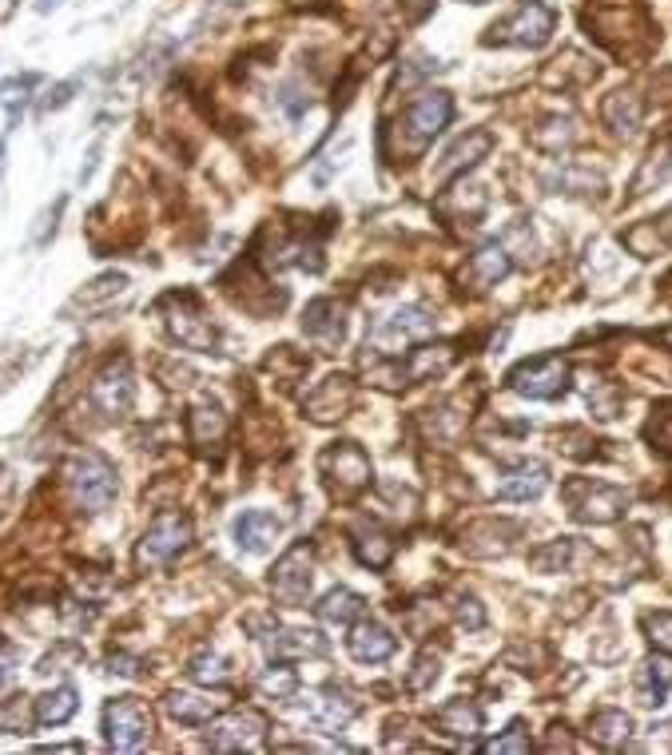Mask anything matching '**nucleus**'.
<instances>
[{
    "label": "nucleus",
    "instance_id": "obj_36",
    "mask_svg": "<svg viewBox=\"0 0 672 755\" xmlns=\"http://www.w3.org/2000/svg\"><path fill=\"white\" fill-rule=\"evenodd\" d=\"M569 557H573V541H553V545L538 548V553L529 557V565L538 573H558L569 565Z\"/></svg>",
    "mask_w": 672,
    "mask_h": 755
},
{
    "label": "nucleus",
    "instance_id": "obj_14",
    "mask_svg": "<svg viewBox=\"0 0 672 755\" xmlns=\"http://www.w3.org/2000/svg\"><path fill=\"white\" fill-rule=\"evenodd\" d=\"M354 402V386L346 374H331L327 382L319 386V390L307 393V402H302V410H307L310 422H339V418H346V410H351Z\"/></svg>",
    "mask_w": 672,
    "mask_h": 755
},
{
    "label": "nucleus",
    "instance_id": "obj_8",
    "mask_svg": "<svg viewBox=\"0 0 672 755\" xmlns=\"http://www.w3.org/2000/svg\"><path fill=\"white\" fill-rule=\"evenodd\" d=\"M103 735L115 752H132L152 735V712L147 703H140L135 696H120L103 708Z\"/></svg>",
    "mask_w": 672,
    "mask_h": 755
},
{
    "label": "nucleus",
    "instance_id": "obj_15",
    "mask_svg": "<svg viewBox=\"0 0 672 755\" xmlns=\"http://www.w3.org/2000/svg\"><path fill=\"white\" fill-rule=\"evenodd\" d=\"M263 732H267V720L258 712H231L211 728L207 744L216 752H239V747H255L263 740Z\"/></svg>",
    "mask_w": 672,
    "mask_h": 755
},
{
    "label": "nucleus",
    "instance_id": "obj_33",
    "mask_svg": "<svg viewBox=\"0 0 672 755\" xmlns=\"http://www.w3.org/2000/svg\"><path fill=\"white\" fill-rule=\"evenodd\" d=\"M593 740H601L605 747H617V744H625L629 740V732H632V720L620 708H605V712H597L593 715Z\"/></svg>",
    "mask_w": 672,
    "mask_h": 755
},
{
    "label": "nucleus",
    "instance_id": "obj_10",
    "mask_svg": "<svg viewBox=\"0 0 672 755\" xmlns=\"http://www.w3.org/2000/svg\"><path fill=\"white\" fill-rule=\"evenodd\" d=\"M191 541V521L179 513V509H167L147 525L144 541H140V560L144 565H164V560L179 557Z\"/></svg>",
    "mask_w": 672,
    "mask_h": 755
},
{
    "label": "nucleus",
    "instance_id": "obj_4",
    "mask_svg": "<svg viewBox=\"0 0 672 755\" xmlns=\"http://www.w3.org/2000/svg\"><path fill=\"white\" fill-rule=\"evenodd\" d=\"M434 334V319L422 307H398V311L383 314L366 334V351L383 354V358H398L403 351H410L414 342H422Z\"/></svg>",
    "mask_w": 672,
    "mask_h": 755
},
{
    "label": "nucleus",
    "instance_id": "obj_1",
    "mask_svg": "<svg viewBox=\"0 0 672 755\" xmlns=\"http://www.w3.org/2000/svg\"><path fill=\"white\" fill-rule=\"evenodd\" d=\"M159 314H164L172 338H176L179 346H187V351H207V354H211L219 346L216 322L207 319L203 302H199V295H191V290L164 295V299H159Z\"/></svg>",
    "mask_w": 672,
    "mask_h": 755
},
{
    "label": "nucleus",
    "instance_id": "obj_43",
    "mask_svg": "<svg viewBox=\"0 0 672 755\" xmlns=\"http://www.w3.org/2000/svg\"><path fill=\"white\" fill-rule=\"evenodd\" d=\"M458 621H462L465 629H482V624H486V612L477 609L474 597H465L462 604H458Z\"/></svg>",
    "mask_w": 672,
    "mask_h": 755
},
{
    "label": "nucleus",
    "instance_id": "obj_18",
    "mask_svg": "<svg viewBox=\"0 0 672 755\" xmlns=\"http://www.w3.org/2000/svg\"><path fill=\"white\" fill-rule=\"evenodd\" d=\"M546 486H549V469L541 462H521V466H514L497 481V497L502 501H529V497L546 493Z\"/></svg>",
    "mask_w": 672,
    "mask_h": 755
},
{
    "label": "nucleus",
    "instance_id": "obj_3",
    "mask_svg": "<svg viewBox=\"0 0 672 755\" xmlns=\"http://www.w3.org/2000/svg\"><path fill=\"white\" fill-rule=\"evenodd\" d=\"M450 115H454V100H450V92L418 96V100L406 108V115H398V127H394L406 156H422L426 144H430L445 124H450Z\"/></svg>",
    "mask_w": 672,
    "mask_h": 755
},
{
    "label": "nucleus",
    "instance_id": "obj_39",
    "mask_svg": "<svg viewBox=\"0 0 672 755\" xmlns=\"http://www.w3.org/2000/svg\"><path fill=\"white\" fill-rule=\"evenodd\" d=\"M191 680L196 684H228V668H223V656L216 652H203L191 660Z\"/></svg>",
    "mask_w": 672,
    "mask_h": 755
},
{
    "label": "nucleus",
    "instance_id": "obj_2",
    "mask_svg": "<svg viewBox=\"0 0 672 755\" xmlns=\"http://www.w3.org/2000/svg\"><path fill=\"white\" fill-rule=\"evenodd\" d=\"M64 481H68L73 501L84 509V513H103V509L115 501V469L108 466L100 454H92V449L68 457Z\"/></svg>",
    "mask_w": 672,
    "mask_h": 755
},
{
    "label": "nucleus",
    "instance_id": "obj_26",
    "mask_svg": "<svg viewBox=\"0 0 672 755\" xmlns=\"http://www.w3.org/2000/svg\"><path fill=\"white\" fill-rule=\"evenodd\" d=\"M438 728H442L445 735H458V740H470V735L482 732V712H477L474 703L465 700H450L438 708Z\"/></svg>",
    "mask_w": 672,
    "mask_h": 755
},
{
    "label": "nucleus",
    "instance_id": "obj_9",
    "mask_svg": "<svg viewBox=\"0 0 672 755\" xmlns=\"http://www.w3.org/2000/svg\"><path fill=\"white\" fill-rule=\"evenodd\" d=\"M509 386L526 398H538V402H549V398H561L569 390V366L561 363L558 354H546V358H529V363L514 366L509 370Z\"/></svg>",
    "mask_w": 672,
    "mask_h": 755
},
{
    "label": "nucleus",
    "instance_id": "obj_11",
    "mask_svg": "<svg viewBox=\"0 0 672 755\" xmlns=\"http://www.w3.org/2000/svg\"><path fill=\"white\" fill-rule=\"evenodd\" d=\"M310 580H315V560H310V548L307 545H290L287 553L279 557L275 573H271V592L279 604L287 609H299L302 600L310 592Z\"/></svg>",
    "mask_w": 672,
    "mask_h": 755
},
{
    "label": "nucleus",
    "instance_id": "obj_19",
    "mask_svg": "<svg viewBox=\"0 0 672 755\" xmlns=\"http://www.w3.org/2000/svg\"><path fill=\"white\" fill-rule=\"evenodd\" d=\"M279 533H283V521L275 513H267V509H251V513H243L235 521V541L247 553H267L271 541L279 537Z\"/></svg>",
    "mask_w": 672,
    "mask_h": 755
},
{
    "label": "nucleus",
    "instance_id": "obj_32",
    "mask_svg": "<svg viewBox=\"0 0 672 755\" xmlns=\"http://www.w3.org/2000/svg\"><path fill=\"white\" fill-rule=\"evenodd\" d=\"M120 290H128V275H103V279H96L92 287H84L80 295H76V299L68 302V311H64V314L80 311V307H84V314L96 311V307H103L108 299H115Z\"/></svg>",
    "mask_w": 672,
    "mask_h": 755
},
{
    "label": "nucleus",
    "instance_id": "obj_47",
    "mask_svg": "<svg viewBox=\"0 0 672 755\" xmlns=\"http://www.w3.org/2000/svg\"><path fill=\"white\" fill-rule=\"evenodd\" d=\"M56 4H60V0H41V12H48V9H56Z\"/></svg>",
    "mask_w": 672,
    "mask_h": 755
},
{
    "label": "nucleus",
    "instance_id": "obj_45",
    "mask_svg": "<svg viewBox=\"0 0 672 755\" xmlns=\"http://www.w3.org/2000/svg\"><path fill=\"white\" fill-rule=\"evenodd\" d=\"M403 12L406 21H422L426 12H430V0H403Z\"/></svg>",
    "mask_w": 672,
    "mask_h": 755
},
{
    "label": "nucleus",
    "instance_id": "obj_16",
    "mask_svg": "<svg viewBox=\"0 0 672 755\" xmlns=\"http://www.w3.org/2000/svg\"><path fill=\"white\" fill-rule=\"evenodd\" d=\"M302 331L307 338H315L319 346L334 351L342 342V331H346V319H342V307L334 299H315L302 314Z\"/></svg>",
    "mask_w": 672,
    "mask_h": 755
},
{
    "label": "nucleus",
    "instance_id": "obj_20",
    "mask_svg": "<svg viewBox=\"0 0 672 755\" xmlns=\"http://www.w3.org/2000/svg\"><path fill=\"white\" fill-rule=\"evenodd\" d=\"M346 648H351L354 660L362 664H378L394 652V636L383 629L378 621H359L346 636Z\"/></svg>",
    "mask_w": 672,
    "mask_h": 755
},
{
    "label": "nucleus",
    "instance_id": "obj_34",
    "mask_svg": "<svg viewBox=\"0 0 672 755\" xmlns=\"http://www.w3.org/2000/svg\"><path fill=\"white\" fill-rule=\"evenodd\" d=\"M672 688V668H664V664L649 660L641 668V688H637V696H641L645 708H661L664 696H669Z\"/></svg>",
    "mask_w": 672,
    "mask_h": 755
},
{
    "label": "nucleus",
    "instance_id": "obj_13",
    "mask_svg": "<svg viewBox=\"0 0 672 755\" xmlns=\"http://www.w3.org/2000/svg\"><path fill=\"white\" fill-rule=\"evenodd\" d=\"M359 708H362L359 696L331 688V692L307 696V703L299 708V720L307 728H315V732H322V735H339L342 728H346L354 715H359Z\"/></svg>",
    "mask_w": 672,
    "mask_h": 755
},
{
    "label": "nucleus",
    "instance_id": "obj_25",
    "mask_svg": "<svg viewBox=\"0 0 672 755\" xmlns=\"http://www.w3.org/2000/svg\"><path fill=\"white\" fill-rule=\"evenodd\" d=\"M354 557H359L366 569H386L394 557V541L386 537L383 529L359 525L354 529Z\"/></svg>",
    "mask_w": 672,
    "mask_h": 755
},
{
    "label": "nucleus",
    "instance_id": "obj_35",
    "mask_svg": "<svg viewBox=\"0 0 672 755\" xmlns=\"http://www.w3.org/2000/svg\"><path fill=\"white\" fill-rule=\"evenodd\" d=\"M36 80H41V76L29 73V76H12V80L0 84V104H4V112H9L12 120H16V112L29 104V92H32V84Z\"/></svg>",
    "mask_w": 672,
    "mask_h": 755
},
{
    "label": "nucleus",
    "instance_id": "obj_23",
    "mask_svg": "<svg viewBox=\"0 0 672 755\" xmlns=\"http://www.w3.org/2000/svg\"><path fill=\"white\" fill-rule=\"evenodd\" d=\"M223 434H228V414H223V406L211 402V398H199V402L191 406V414H187V437L196 445H211Z\"/></svg>",
    "mask_w": 672,
    "mask_h": 755
},
{
    "label": "nucleus",
    "instance_id": "obj_12",
    "mask_svg": "<svg viewBox=\"0 0 672 755\" xmlns=\"http://www.w3.org/2000/svg\"><path fill=\"white\" fill-rule=\"evenodd\" d=\"M92 402L103 418H124L135 402V378L128 358H112L92 378Z\"/></svg>",
    "mask_w": 672,
    "mask_h": 755
},
{
    "label": "nucleus",
    "instance_id": "obj_38",
    "mask_svg": "<svg viewBox=\"0 0 672 755\" xmlns=\"http://www.w3.org/2000/svg\"><path fill=\"white\" fill-rule=\"evenodd\" d=\"M32 720L36 715L29 712V703L24 700H9V703H0V732H9V735H24L32 728Z\"/></svg>",
    "mask_w": 672,
    "mask_h": 755
},
{
    "label": "nucleus",
    "instance_id": "obj_42",
    "mask_svg": "<svg viewBox=\"0 0 672 755\" xmlns=\"http://www.w3.org/2000/svg\"><path fill=\"white\" fill-rule=\"evenodd\" d=\"M482 752H489V755H494V752H529V735H526V728L514 724L506 735H497V740H489V744L482 747Z\"/></svg>",
    "mask_w": 672,
    "mask_h": 755
},
{
    "label": "nucleus",
    "instance_id": "obj_40",
    "mask_svg": "<svg viewBox=\"0 0 672 755\" xmlns=\"http://www.w3.org/2000/svg\"><path fill=\"white\" fill-rule=\"evenodd\" d=\"M263 692L275 696V700H290L295 696V688H299V680H295V673L290 668H271L267 676H263Z\"/></svg>",
    "mask_w": 672,
    "mask_h": 755
},
{
    "label": "nucleus",
    "instance_id": "obj_30",
    "mask_svg": "<svg viewBox=\"0 0 672 755\" xmlns=\"http://www.w3.org/2000/svg\"><path fill=\"white\" fill-rule=\"evenodd\" d=\"M315 612H319L322 624H351L354 617H362V597L354 589H331Z\"/></svg>",
    "mask_w": 672,
    "mask_h": 755
},
{
    "label": "nucleus",
    "instance_id": "obj_44",
    "mask_svg": "<svg viewBox=\"0 0 672 755\" xmlns=\"http://www.w3.org/2000/svg\"><path fill=\"white\" fill-rule=\"evenodd\" d=\"M73 88H76V80L60 84V88H56V92H52L41 108H44V112H52V108H64V104H68V100H73Z\"/></svg>",
    "mask_w": 672,
    "mask_h": 755
},
{
    "label": "nucleus",
    "instance_id": "obj_7",
    "mask_svg": "<svg viewBox=\"0 0 672 755\" xmlns=\"http://www.w3.org/2000/svg\"><path fill=\"white\" fill-rule=\"evenodd\" d=\"M319 469L339 497H354L362 486H371V457L354 442H334L331 449H322Z\"/></svg>",
    "mask_w": 672,
    "mask_h": 755
},
{
    "label": "nucleus",
    "instance_id": "obj_31",
    "mask_svg": "<svg viewBox=\"0 0 672 755\" xmlns=\"http://www.w3.org/2000/svg\"><path fill=\"white\" fill-rule=\"evenodd\" d=\"M76 708H80V700H76V688L73 684H64V688H56V692H48L41 703H36V720L41 724H68L76 715Z\"/></svg>",
    "mask_w": 672,
    "mask_h": 755
},
{
    "label": "nucleus",
    "instance_id": "obj_41",
    "mask_svg": "<svg viewBox=\"0 0 672 755\" xmlns=\"http://www.w3.org/2000/svg\"><path fill=\"white\" fill-rule=\"evenodd\" d=\"M414 668H418V673H410V680H406V684H410V692H426V688L438 680V656H434V652H422Z\"/></svg>",
    "mask_w": 672,
    "mask_h": 755
},
{
    "label": "nucleus",
    "instance_id": "obj_5",
    "mask_svg": "<svg viewBox=\"0 0 672 755\" xmlns=\"http://www.w3.org/2000/svg\"><path fill=\"white\" fill-rule=\"evenodd\" d=\"M558 29V12L541 4V0H521L506 21L489 29L486 44H514V48H541Z\"/></svg>",
    "mask_w": 672,
    "mask_h": 755
},
{
    "label": "nucleus",
    "instance_id": "obj_17",
    "mask_svg": "<svg viewBox=\"0 0 672 755\" xmlns=\"http://www.w3.org/2000/svg\"><path fill=\"white\" fill-rule=\"evenodd\" d=\"M489 147H494V135H489V132L462 135V140H458V144L442 156V164H438L434 179H438V184H445V179H454V176H462V171H470L477 159H486Z\"/></svg>",
    "mask_w": 672,
    "mask_h": 755
},
{
    "label": "nucleus",
    "instance_id": "obj_48",
    "mask_svg": "<svg viewBox=\"0 0 672 755\" xmlns=\"http://www.w3.org/2000/svg\"><path fill=\"white\" fill-rule=\"evenodd\" d=\"M462 4H489V0H462Z\"/></svg>",
    "mask_w": 672,
    "mask_h": 755
},
{
    "label": "nucleus",
    "instance_id": "obj_24",
    "mask_svg": "<svg viewBox=\"0 0 672 755\" xmlns=\"http://www.w3.org/2000/svg\"><path fill=\"white\" fill-rule=\"evenodd\" d=\"M450 363H454V346H450V342L422 346V351L410 354V363H406V370H398V378H406V382H422V378H430V374L450 370Z\"/></svg>",
    "mask_w": 672,
    "mask_h": 755
},
{
    "label": "nucleus",
    "instance_id": "obj_27",
    "mask_svg": "<svg viewBox=\"0 0 672 755\" xmlns=\"http://www.w3.org/2000/svg\"><path fill=\"white\" fill-rule=\"evenodd\" d=\"M509 270H514V263H509V251L502 247V243H486V247L470 259V275H474L482 287H497Z\"/></svg>",
    "mask_w": 672,
    "mask_h": 755
},
{
    "label": "nucleus",
    "instance_id": "obj_49",
    "mask_svg": "<svg viewBox=\"0 0 672 755\" xmlns=\"http://www.w3.org/2000/svg\"><path fill=\"white\" fill-rule=\"evenodd\" d=\"M0 159H4V144H0Z\"/></svg>",
    "mask_w": 672,
    "mask_h": 755
},
{
    "label": "nucleus",
    "instance_id": "obj_29",
    "mask_svg": "<svg viewBox=\"0 0 672 755\" xmlns=\"http://www.w3.org/2000/svg\"><path fill=\"white\" fill-rule=\"evenodd\" d=\"M605 124H609L617 135H632L641 127V100L632 92H613L609 100H605Z\"/></svg>",
    "mask_w": 672,
    "mask_h": 755
},
{
    "label": "nucleus",
    "instance_id": "obj_22",
    "mask_svg": "<svg viewBox=\"0 0 672 755\" xmlns=\"http://www.w3.org/2000/svg\"><path fill=\"white\" fill-rule=\"evenodd\" d=\"M625 247L637 255V259H652L661 251H672V211L661 219H649V223H637V227L625 235Z\"/></svg>",
    "mask_w": 672,
    "mask_h": 755
},
{
    "label": "nucleus",
    "instance_id": "obj_6",
    "mask_svg": "<svg viewBox=\"0 0 672 755\" xmlns=\"http://www.w3.org/2000/svg\"><path fill=\"white\" fill-rule=\"evenodd\" d=\"M561 497H565L569 513L577 521H585V525H609V521L625 518V509H629V493L625 489L605 486V481H590V477L569 481L561 489Z\"/></svg>",
    "mask_w": 672,
    "mask_h": 755
},
{
    "label": "nucleus",
    "instance_id": "obj_37",
    "mask_svg": "<svg viewBox=\"0 0 672 755\" xmlns=\"http://www.w3.org/2000/svg\"><path fill=\"white\" fill-rule=\"evenodd\" d=\"M645 636L657 652L672 656V612H645Z\"/></svg>",
    "mask_w": 672,
    "mask_h": 755
},
{
    "label": "nucleus",
    "instance_id": "obj_46",
    "mask_svg": "<svg viewBox=\"0 0 672 755\" xmlns=\"http://www.w3.org/2000/svg\"><path fill=\"white\" fill-rule=\"evenodd\" d=\"M12 648H4V644H0V688H4V684L12 680Z\"/></svg>",
    "mask_w": 672,
    "mask_h": 755
},
{
    "label": "nucleus",
    "instance_id": "obj_28",
    "mask_svg": "<svg viewBox=\"0 0 672 755\" xmlns=\"http://www.w3.org/2000/svg\"><path fill=\"white\" fill-rule=\"evenodd\" d=\"M167 712L179 724H211L219 715V700H207V696L196 692H172L167 696Z\"/></svg>",
    "mask_w": 672,
    "mask_h": 755
},
{
    "label": "nucleus",
    "instance_id": "obj_21",
    "mask_svg": "<svg viewBox=\"0 0 672 755\" xmlns=\"http://www.w3.org/2000/svg\"><path fill=\"white\" fill-rule=\"evenodd\" d=\"M267 641V652L275 660H295V656H322L327 652V641L319 632H302V629H275L263 636Z\"/></svg>",
    "mask_w": 672,
    "mask_h": 755
}]
</instances>
